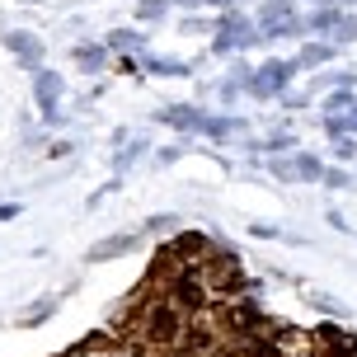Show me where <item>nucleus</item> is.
I'll return each mask as SVG.
<instances>
[{"mask_svg": "<svg viewBox=\"0 0 357 357\" xmlns=\"http://www.w3.org/2000/svg\"><path fill=\"white\" fill-rule=\"evenodd\" d=\"M10 47H15L24 61H38V38H29V33H10Z\"/></svg>", "mask_w": 357, "mask_h": 357, "instance_id": "f257e3e1", "label": "nucleus"}, {"mask_svg": "<svg viewBox=\"0 0 357 357\" xmlns=\"http://www.w3.org/2000/svg\"><path fill=\"white\" fill-rule=\"evenodd\" d=\"M38 99L52 108V99H56V80H52V75H43V80H38Z\"/></svg>", "mask_w": 357, "mask_h": 357, "instance_id": "f03ea898", "label": "nucleus"}]
</instances>
